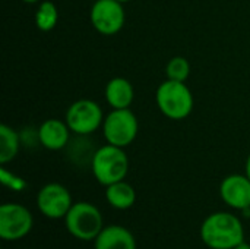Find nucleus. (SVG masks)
Segmentation results:
<instances>
[{"label":"nucleus","instance_id":"f257e3e1","mask_svg":"<svg viewBox=\"0 0 250 249\" xmlns=\"http://www.w3.org/2000/svg\"><path fill=\"white\" fill-rule=\"evenodd\" d=\"M201 238L211 249H233L245 242L242 222L231 213H214L201 226Z\"/></svg>","mask_w":250,"mask_h":249},{"label":"nucleus","instance_id":"f03ea898","mask_svg":"<svg viewBox=\"0 0 250 249\" xmlns=\"http://www.w3.org/2000/svg\"><path fill=\"white\" fill-rule=\"evenodd\" d=\"M160 112L171 120H183L193 110V95L185 82L164 81L155 94Z\"/></svg>","mask_w":250,"mask_h":249},{"label":"nucleus","instance_id":"7ed1b4c3","mask_svg":"<svg viewBox=\"0 0 250 249\" xmlns=\"http://www.w3.org/2000/svg\"><path fill=\"white\" fill-rule=\"evenodd\" d=\"M127 172L129 157L123 148L107 144L94 153L92 173L101 185L108 186L111 183L125 181Z\"/></svg>","mask_w":250,"mask_h":249},{"label":"nucleus","instance_id":"20e7f679","mask_svg":"<svg viewBox=\"0 0 250 249\" xmlns=\"http://www.w3.org/2000/svg\"><path fill=\"white\" fill-rule=\"evenodd\" d=\"M67 232L81 241H95L104 229L100 210L91 203H76L64 217Z\"/></svg>","mask_w":250,"mask_h":249},{"label":"nucleus","instance_id":"39448f33","mask_svg":"<svg viewBox=\"0 0 250 249\" xmlns=\"http://www.w3.org/2000/svg\"><path fill=\"white\" fill-rule=\"evenodd\" d=\"M139 123L130 109H113L103 122V134L107 144L125 148L138 136Z\"/></svg>","mask_w":250,"mask_h":249},{"label":"nucleus","instance_id":"423d86ee","mask_svg":"<svg viewBox=\"0 0 250 249\" xmlns=\"http://www.w3.org/2000/svg\"><path fill=\"white\" fill-rule=\"evenodd\" d=\"M104 114L98 103L92 100H78L66 112V123L78 135H89L103 126Z\"/></svg>","mask_w":250,"mask_h":249},{"label":"nucleus","instance_id":"0eeeda50","mask_svg":"<svg viewBox=\"0 0 250 249\" xmlns=\"http://www.w3.org/2000/svg\"><path fill=\"white\" fill-rule=\"evenodd\" d=\"M34 220L29 210L21 204L9 203L0 207V238L4 241H18L26 236L32 229Z\"/></svg>","mask_w":250,"mask_h":249},{"label":"nucleus","instance_id":"6e6552de","mask_svg":"<svg viewBox=\"0 0 250 249\" xmlns=\"http://www.w3.org/2000/svg\"><path fill=\"white\" fill-rule=\"evenodd\" d=\"M92 26L103 35L117 34L126 21L123 3L117 0H97L89 13Z\"/></svg>","mask_w":250,"mask_h":249},{"label":"nucleus","instance_id":"1a4fd4ad","mask_svg":"<svg viewBox=\"0 0 250 249\" xmlns=\"http://www.w3.org/2000/svg\"><path fill=\"white\" fill-rule=\"evenodd\" d=\"M37 205L48 219H64L73 205L70 192L60 183H47L37 195Z\"/></svg>","mask_w":250,"mask_h":249},{"label":"nucleus","instance_id":"9d476101","mask_svg":"<svg viewBox=\"0 0 250 249\" xmlns=\"http://www.w3.org/2000/svg\"><path fill=\"white\" fill-rule=\"evenodd\" d=\"M223 201L236 210L250 208V179L248 175H230L220 185Z\"/></svg>","mask_w":250,"mask_h":249},{"label":"nucleus","instance_id":"9b49d317","mask_svg":"<svg viewBox=\"0 0 250 249\" xmlns=\"http://www.w3.org/2000/svg\"><path fill=\"white\" fill-rule=\"evenodd\" d=\"M70 132L72 131L66 122H62L59 119H47L38 128L37 135L40 144L44 148L51 151H59L67 145Z\"/></svg>","mask_w":250,"mask_h":249},{"label":"nucleus","instance_id":"f8f14e48","mask_svg":"<svg viewBox=\"0 0 250 249\" xmlns=\"http://www.w3.org/2000/svg\"><path fill=\"white\" fill-rule=\"evenodd\" d=\"M95 249H136V241L126 227L107 226L95 238Z\"/></svg>","mask_w":250,"mask_h":249},{"label":"nucleus","instance_id":"ddd939ff","mask_svg":"<svg viewBox=\"0 0 250 249\" xmlns=\"http://www.w3.org/2000/svg\"><path fill=\"white\" fill-rule=\"evenodd\" d=\"M133 98L135 90L126 78H113L105 85V100L111 109H129Z\"/></svg>","mask_w":250,"mask_h":249},{"label":"nucleus","instance_id":"4468645a","mask_svg":"<svg viewBox=\"0 0 250 249\" xmlns=\"http://www.w3.org/2000/svg\"><path fill=\"white\" fill-rule=\"evenodd\" d=\"M105 188H107L105 189V198L113 208L127 210L136 201V192H135L133 186L125 181L111 183Z\"/></svg>","mask_w":250,"mask_h":249},{"label":"nucleus","instance_id":"2eb2a0df","mask_svg":"<svg viewBox=\"0 0 250 249\" xmlns=\"http://www.w3.org/2000/svg\"><path fill=\"white\" fill-rule=\"evenodd\" d=\"M19 147V134L7 125H0V163L6 164L12 161L18 156Z\"/></svg>","mask_w":250,"mask_h":249},{"label":"nucleus","instance_id":"dca6fc26","mask_svg":"<svg viewBox=\"0 0 250 249\" xmlns=\"http://www.w3.org/2000/svg\"><path fill=\"white\" fill-rule=\"evenodd\" d=\"M59 21V10L57 6L50 1L44 0L38 4V9L35 12V25L41 31H51Z\"/></svg>","mask_w":250,"mask_h":249},{"label":"nucleus","instance_id":"f3484780","mask_svg":"<svg viewBox=\"0 0 250 249\" xmlns=\"http://www.w3.org/2000/svg\"><path fill=\"white\" fill-rule=\"evenodd\" d=\"M166 73H167V79L186 82V79L190 75V65L188 62V59H185L182 56H176L168 60V63L166 66Z\"/></svg>","mask_w":250,"mask_h":249},{"label":"nucleus","instance_id":"a211bd4d","mask_svg":"<svg viewBox=\"0 0 250 249\" xmlns=\"http://www.w3.org/2000/svg\"><path fill=\"white\" fill-rule=\"evenodd\" d=\"M0 181H1V183H3L6 188H9V189H12V191H23V189L26 188L25 179L16 176L15 173L9 172V170L4 169V167L0 169Z\"/></svg>","mask_w":250,"mask_h":249},{"label":"nucleus","instance_id":"6ab92c4d","mask_svg":"<svg viewBox=\"0 0 250 249\" xmlns=\"http://www.w3.org/2000/svg\"><path fill=\"white\" fill-rule=\"evenodd\" d=\"M246 175H248V178L250 179V156L248 157V160H246Z\"/></svg>","mask_w":250,"mask_h":249},{"label":"nucleus","instance_id":"aec40b11","mask_svg":"<svg viewBox=\"0 0 250 249\" xmlns=\"http://www.w3.org/2000/svg\"><path fill=\"white\" fill-rule=\"evenodd\" d=\"M233 249H250L249 244H246V242H243V244H240V245H237L236 248Z\"/></svg>","mask_w":250,"mask_h":249},{"label":"nucleus","instance_id":"412c9836","mask_svg":"<svg viewBox=\"0 0 250 249\" xmlns=\"http://www.w3.org/2000/svg\"><path fill=\"white\" fill-rule=\"evenodd\" d=\"M22 1H25V3H29V4H34V3H38L40 0H22Z\"/></svg>","mask_w":250,"mask_h":249},{"label":"nucleus","instance_id":"4be33fe9","mask_svg":"<svg viewBox=\"0 0 250 249\" xmlns=\"http://www.w3.org/2000/svg\"><path fill=\"white\" fill-rule=\"evenodd\" d=\"M117 1H120V3H126V1H130V0H117Z\"/></svg>","mask_w":250,"mask_h":249}]
</instances>
